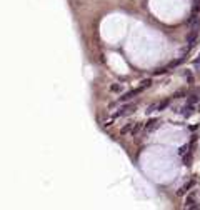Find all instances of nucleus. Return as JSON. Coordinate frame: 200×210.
<instances>
[{"instance_id": "nucleus-6", "label": "nucleus", "mask_w": 200, "mask_h": 210, "mask_svg": "<svg viewBox=\"0 0 200 210\" xmlns=\"http://www.w3.org/2000/svg\"><path fill=\"white\" fill-rule=\"evenodd\" d=\"M108 90H110L112 93H119V95H122V93L125 92V85L120 84V82H114V84H110Z\"/></svg>"}, {"instance_id": "nucleus-11", "label": "nucleus", "mask_w": 200, "mask_h": 210, "mask_svg": "<svg viewBox=\"0 0 200 210\" xmlns=\"http://www.w3.org/2000/svg\"><path fill=\"white\" fill-rule=\"evenodd\" d=\"M149 87H152V79H145V80H142L140 85H138V88H140L142 92H144L145 88H149Z\"/></svg>"}, {"instance_id": "nucleus-8", "label": "nucleus", "mask_w": 200, "mask_h": 210, "mask_svg": "<svg viewBox=\"0 0 200 210\" xmlns=\"http://www.w3.org/2000/svg\"><path fill=\"white\" fill-rule=\"evenodd\" d=\"M133 123H135V122H128L127 125L122 127V128H120V135H132V132H133Z\"/></svg>"}, {"instance_id": "nucleus-5", "label": "nucleus", "mask_w": 200, "mask_h": 210, "mask_svg": "<svg viewBox=\"0 0 200 210\" xmlns=\"http://www.w3.org/2000/svg\"><path fill=\"white\" fill-rule=\"evenodd\" d=\"M177 114H180L183 118H188L192 114H193V105H190V104H185V105L182 107V109H179V110H177Z\"/></svg>"}, {"instance_id": "nucleus-12", "label": "nucleus", "mask_w": 200, "mask_h": 210, "mask_svg": "<svg viewBox=\"0 0 200 210\" xmlns=\"http://www.w3.org/2000/svg\"><path fill=\"white\" fill-rule=\"evenodd\" d=\"M188 147H190V143H183L182 147L179 148V152H177V153H179L180 157H183V155H187L188 153Z\"/></svg>"}, {"instance_id": "nucleus-13", "label": "nucleus", "mask_w": 200, "mask_h": 210, "mask_svg": "<svg viewBox=\"0 0 200 210\" xmlns=\"http://www.w3.org/2000/svg\"><path fill=\"white\" fill-rule=\"evenodd\" d=\"M192 202H195V195H193V193H192L190 197L187 198V203H185V209H190V207H192Z\"/></svg>"}, {"instance_id": "nucleus-9", "label": "nucleus", "mask_w": 200, "mask_h": 210, "mask_svg": "<svg viewBox=\"0 0 200 210\" xmlns=\"http://www.w3.org/2000/svg\"><path fill=\"white\" fill-rule=\"evenodd\" d=\"M193 185H195V180H188L187 184H185V185L182 187V189H180L179 192H177V195H179V197H180V195H185V193L188 192V189H192Z\"/></svg>"}, {"instance_id": "nucleus-1", "label": "nucleus", "mask_w": 200, "mask_h": 210, "mask_svg": "<svg viewBox=\"0 0 200 210\" xmlns=\"http://www.w3.org/2000/svg\"><path fill=\"white\" fill-rule=\"evenodd\" d=\"M170 102H172V98H163V100H158V102H155V104H152V105H149V109H147V114H152V112H162V110H165L168 105H170Z\"/></svg>"}, {"instance_id": "nucleus-10", "label": "nucleus", "mask_w": 200, "mask_h": 210, "mask_svg": "<svg viewBox=\"0 0 200 210\" xmlns=\"http://www.w3.org/2000/svg\"><path fill=\"white\" fill-rule=\"evenodd\" d=\"M199 102H200V97L197 95V93H192V95H188V98H187V104L193 105V107H195Z\"/></svg>"}, {"instance_id": "nucleus-4", "label": "nucleus", "mask_w": 200, "mask_h": 210, "mask_svg": "<svg viewBox=\"0 0 200 210\" xmlns=\"http://www.w3.org/2000/svg\"><path fill=\"white\" fill-rule=\"evenodd\" d=\"M140 92H142V90H140L138 87H137V88H132V90H128V92H124V93H122V97L119 98V102H128V100H132L133 97L138 95Z\"/></svg>"}, {"instance_id": "nucleus-2", "label": "nucleus", "mask_w": 200, "mask_h": 210, "mask_svg": "<svg viewBox=\"0 0 200 210\" xmlns=\"http://www.w3.org/2000/svg\"><path fill=\"white\" fill-rule=\"evenodd\" d=\"M137 109V105L135 104H125V105H122L119 109V112H115L114 115H112V118H119V117H125V115H128V114H132L133 110Z\"/></svg>"}, {"instance_id": "nucleus-3", "label": "nucleus", "mask_w": 200, "mask_h": 210, "mask_svg": "<svg viewBox=\"0 0 200 210\" xmlns=\"http://www.w3.org/2000/svg\"><path fill=\"white\" fill-rule=\"evenodd\" d=\"M162 127V120H158V118H153V120H149L147 123H144V132L145 134H152L155 132L157 128Z\"/></svg>"}, {"instance_id": "nucleus-15", "label": "nucleus", "mask_w": 200, "mask_h": 210, "mask_svg": "<svg viewBox=\"0 0 200 210\" xmlns=\"http://www.w3.org/2000/svg\"><path fill=\"white\" fill-rule=\"evenodd\" d=\"M193 67H197V68L200 67V55L197 57V60H195V62H193Z\"/></svg>"}, {"instance_id": "nucleus-7", "label": "nucleus", "mask_w": 200, "mask_h": 210, "mask_svg": "<svg viewBox=\"0 0 200 210\" xmlns=\"http://www.w3.org/2000/svg\"><path fill=\"white\" fill-rule=\"evenodd\" d=\"M197 35H199V30H195V32H190V34H188V37H187L188 48L195 47V43H197Z\"/></svg>"}, {"instance_id": "nucleus-14", "label": "nucleus", "mask_w": 200, "mask_h": 210, "mask_svg": "<svg viewBox=\"0 0 200 210\" xmlns=\"http://www.w3.org/2000/svg\"><path fill=\"white\" fill-rule=\"evenodd\" d=\"M199 13H200V0L193 5V10H192V15H199Z\"/></svg>"}]
</instances>
